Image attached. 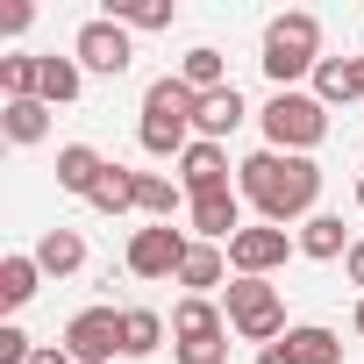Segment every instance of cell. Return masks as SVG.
<instances>
[{
    "label": "cell",
    "mask_w": 364,
    "mask_h": 364,
    "mask_svg": "<svg viewBox=\"0 0 364 364\" xmlns=\"http://www.w3.org/2000/svg\"><path fill=\"white\" fill-rule=\"evenodd\" d=\"M236 171H243V193L257 200V215H264L272 229H286V222L314 215V200H321V164H314V157L257 150V157H243Z\"/></svg>",
    "instance_id": "cell-1"
},
{
    "label": "cell",
    "mask_w": 364,
    "mask_h": 364,
    "mask_svg": "<svg viewBox=\"0 0 364 364\" xmlns=\"http://www.w3.org/2000/svg\"><path fill=\"white\" fill-rule=\"evenodd\" d=\"M193 114H200V93L186 86V79H150V93H143V150L150 157H186L193 150Z\"/></svg>",
    "instance_id": "cell-2"
},
{
    "label": "cell",
    "mask_w": 364,
    "mask_h": 364,
    "mask_svg": "<svg viewBox=\"0 0 364 364\" xmlns=\"http://www.w3.org/2000/svg\"><path fill=\"white\" fill-rule=\"evenodd\" d=\"M314 65H321V22L314 15H279L264 29V72H272V86L293 93V79L314 72Z\"/></svg>",
    "instance_id": "cell-3"
},
{
    "label": "cell",
    "mask_w": 364,
    "mask_h": 364,
    "mask_svg": "<svg viewBox=\"0 0 364 364\" xmlns=\"http://www.w3.org/2000/svg\"><path fill=\"white\" fill-rule=\"evenodd\" d=\"M264 136H272V150L307 157V150L328 136V107H321L314 93H272V107H264Z\"/></svg>",
    "instance_id": "cell-4"
},
{
    "label": "cell",
    "mask_w": 364,
    "mask_h": 364,
    "mask_svg": "<svg viewBox=\"0 0 364 364\" xmlns=\"http://www.w3.org/2000/svg\"><path fill=\"white\" fill-rule=\"evenodd\" d=\"M229 328L243 336V343H279L286 336V300H279V286H264V279H236L229 286Z\"/></svg>",
    "instance_id": "cell-5"
},
{
    "label": "cell",
    "mask_w": 364,
    "mask_h": 364,
    "mask_svg": "<svg viewBox=\"0 0 364 364\" xmlns=\"http://www.w3.org/2000/svg\"><path fill=\"white\" fill-rule=\"evenodd\" d=\"M186 236H178L171 222H157V229H136L129 236V272L136 279H178V264H186Z\"/></svg>",
    "instance_id": "cell-6"
},
{
    "label": "cell",
    "mask_w": 364,
    "mask_h": 364,
    "mask_svg": "<svg viewBox=\"0 0 364 364\" xmlns=\"http://www.w3.org/2000/svg\"><path fill=\"white\" fill-rule=\"evenodd\" d=\"M72 50H79V65H86V72H107V79H122V72H129V58H136V43H129V29H122L114 15H93V22L79 29V43H72Z\"/></svg>",
    "instance_id": "cell-7"
},
{
    "label": "cell",
    "mask_w": 364,
    "mask_h": 364,
    "mask_svg": "<svg viewBox=\"0 0 364 364\" xmlns=\"http://www.w3.org/2000/svg\"><path fill=\"white\" fill-rule=\"evenodd\" d=\"M65 350H72L79 364H107V357L122 350V314H114V307H86V314H72Z\"/></svg>",
    "instance_id": "cell-8"
},
{
    "label": "cell",
    "mask_w": 364,
    "mask_h": 364,
    "mask_svg": "<svg viewBox=\"0 0 364 364\" xmlns=\"http://www.w3.org/2000/svg\"><path fill=\"white\" fill-rule=\"evenodd\" d=\"M286 250H293V243H286V229H272V222H264V229H243V236L229 243V264H236V279H264V272H279V264H286Z\"/></svg>",
    "instance_id": "cell-9"
},
{
    "label": "cell",
    "mask_w": 364,
    "mask_h": 364,
    "mask_svg": "<svg viewBox=\"0 0 364 364\" xmlns=\"http://www.w3.org/2000/svg\"><path fill=\"white\" fill-rule=\"evenodd\" d=\"M178 178H186V193L208 200V193H229V150L222 143H193L178 157Z\"/></svg>",
    "instance_id": "cell-10"
},
{
    "label": "cell",
    "mask_w": 364,
    "mask_h": 364,
    "mask_svg": "<svg viewBox=\"0 0 364 364\" xmlns=\"http://www.w3.org/2000/svg\"><path fill=\"white\" fill-rule=\"evenodd\" d=\"M314 100H321V107L364 100V58H321V65H314Z\"/></svg>",
    "instance_id": "cell-11"
},
{
    "label": "cell",
    "mask_w": 364,
    "mask_h": 364,
    "mask_svg": "<svg viewBox=\"0 0 364 364\" xmlns=\"http://www.w3.org/2000/svg\"><path fill=\"white\" fill-rule=\"evenodd\" d=\"M193 229H200V243H236V236H243V208H236V193H208V200H193Z\"/></svg>",
    "instance_id": "cell-12"
},
{
    "label": "cell",
    "mask_w": 364,
    "mask_h": 364,
    "mask_svg": "<svg viewBox=\"0 0 364 364\" xmlns=\"http://www.w3.org/2000/svg\"><path fill=\"white\" fill-rule=\"evenodd\" d=\"M100 171H107V157H100L93 143H65V150H58V186H65V193H93Z\"/></svg>",
    "instance_id": "cell-13"
},
{
    "label": "cell",
    "mask_w": 364,
    "mask_h": 364,
    "mask_svg": "<svg viewBox=\"0 0 364 364\" xmlns=\"http://www.w3.org/2000/svg\"><path fill=\"white\" fill-rule=\"evenodd\" d=\"M236 122H243V93H236V86H222V93H200V114H193L200 143H222Z\"/></svg>",
    "instance_id": "cell-14"
},
{
    "label": "cell",
    "mask_w": 364,
    "mask_h": 364,
    "mask_svg": "<svg viewBox=\"0 0 364 364\" xmlns=\"http://www.w3.org/2000/svg\"><path fill=\"white\" fill-rule=\"evenodd\" d=\"M29 257H36L50 279H65V272H79V264H86V236H79V229H43V243H36Z\"/></svg>",
    "instance_id": "cell-15"
},
{
    "label": "cell",
    "mask_w": 364,
    "mask_h": 364,
    "mask_svg": "<svg viewBox=\"0 0 364 364\" xmlns=\"http://www.w3.org/2000/svg\"><path fill=\"white\" fill-rule=\"evenodd\" d=\"M171 336H178V343H200V336H229V328H222V307H215V300L186 293V300L171 307Z\"/></svg>",
    "instance_id": "cell-16"
},
{
    "label": "cell",
    "mask_w": 364,
    "mask_h": 364,
    "mask_svg": "<svg viewBox=\"0 0 364 364\" xmlns=\"http://www.w3.org/2000/svg\"><path fill=\"white\" fill-rule=\"evenodd\" d=\"M300 250L307 257H350V229H343V215H307V229H300Z\"/></svg>",
    "instance_id": "cell-17"
},
{
    "label": "cell",
    "mask_w": 364,
    "mask_h": 364,
    "mask_svg": "<svg viewBox=\"0 0 364 364\" xmlns=\"http://www.w3.org/2000/svg\"><path fill=\"white\" fill-rule=\"evenodd\" d=\"M150 350H164V314L122 307V357H150Z\"/></svg>",
    "instance_id": "cell-18"
},
{
    "label": "cell",
    "mask_w": 364,
    "mask_h": 364,
    "mask_svg": "<svg viewBox=\"0 0 364 364\" xmlns=\"http://www.w3.org/2000/svg\"><path fill=\"white\" fill-rule=\"evenodd\" d=\"M36 279H43L36 257H0V307H29L36 300Z\"/></svg>",
    "instance_id": "cell-19"
},
{
    "label": "cell",
    "mask_w": 364,
    "mask_h": 364,
    "mask_svg": "<svg viewBox=\"0 0 364 364\" xmlns=\"http://www.w3.org/2000/svg\"><path fill=\"white\" fill-rule=\"evenodd\" d=\"M222 272H229V257H222L215 243H193L186 264H178V286H193V293L208 300V286H222Z\"/></svg>",
    "instance_id": "cell-20"
},
{
    "label": "cell",
    "mask_w": 364,
    "mask_h": 364,
    "mask_svg": "<svg viewBox=\"0 0 364 364\" xmlns=\"http://www.w3.org/2000/svg\"><path fill=\"white\" fill-rule=\"evenodd\" d=\"M178 79H186L193 93H222V86H229V65H222V50H215V43H200V50H186Z\"/></svg>",
    "instance_id": "cell-21"
},
{
    "label": "cell",
    "mask_w": 364,
    "mask_h": 364,
    "mask_svg": "<svg viewBox=\"0 0 364 364\" xmlns=\"http://www.w3.org/2000/svg\"><path fill=\"white\" fill-rule=\"evenodd\" d=\"M8 143H43L50 136V100H8Z\"/></svg>",
    "instance_id": "cell-22"
},
{
    "label": "cell",
    "mask_w": 364,
    "mask_h": 364,
    "mask_svg": "<svg viewBox=\"0 0 364 364\" xmlns=\"http://www.w3.org/2000/svg\"><path fill=\"white\" fill-rule=\"evenodd\" d=\"M86 200H93L100 215H129V208H136V171H122V164H107V171H100V186H93Z\"/></svg>",
    "instance_id": "cell-23"
},
{
    "label": "cell",
    "mask_w": 364,
    "mask_h": 364,
    "mask_svg": "<svg viewBox=\"0 0 364 364\" xmlns=\"http://www.w3.org/2000/svg\"><path fill=\"white\" fill-rule=\"evenodd\" d=\"M36 100L72 107V100H79V58H43V86H36Z\"/></svg>",
    "instance_id": "cell-24"
},
{
    "label": "cell",
    "mask_w": 364,
    "mask_h": 364,
    "mask_svg": "<svg viewBox=\"0 0 364 364\" xmlns=\"http://www.w3.org/2000/svg\"><path fill=\"white\" fill-rule=\"evenodd\" d=\"M136 208H143L150 222H171V215H178V186L157 178V171H136Z\"/></svg>",
    "instance_id": "cell-25"
},
{
    "label": "cell",
    "mask_w": 364,
    "mask_h": 364,
    "mask_svg": "<svg viewBox=\"0 0 364 364\" xmlns=\"http://www.w3.org/2000/svg\"><path fill=\"white\" fill-rule=\"evenodd\" d=\"M43 86V58H0V93L8 100H36Z\"/></svg>",
    "instance_id": "cell-26"
},
{
    "label": "cell",
    "mask_w": 364,
    "mask_h": 364,
    "mask_svg": "<svg viewBox=\"0 0 364 364\" xmlns=\"http://www.w3.org/2000/svg\"><path fill=\"white\" fill-rule=\"evenodd\" d=\"M122 29H171V0H114Z\"/></svg>",
    "instance_id": "cell-27"
},
{
    "label": "cell",
    "mask_w": 364,
    "mask_h": 364,
    "mask_svg": "<svg viewBox=\"0 0 364 364\" xmlns=\"http://www.w3.org/2000/svg\"><path fill=\"white\" fill-rule=\"evenodd\" d=\"M293 350H300V364H343L336 328H293Z\"/></svg>",
    "instance_id": "cell-28"
},
{
    "label": "cell",
    "mask_w": 364,
    "mask_h": 364,
    "mask_svg": "<svg viewBox=\"0 0 364 364\" xmlns=\"http://www.w3.org/2000/svg\"><path fill=\"white\" fill-rule=\"evenodd\" d=\"M178 364H229V336H200V343H171Z\"/></svg>",
    "instance_id": "cell-29"
},
{
    "label": "cell",
    "mask_w": 364,
    "mask_h": 364,
    "mask_svg": "<svg viewBox=\"0 0 364 364\" xmlns=\"http://www.w3.org/2000/svg\"><path fill=\"white\" fill-rule=\"evenodd\" d=\"M29 357H36V343L22 328H0V364H29Z\"/></svg>",
    "instance_id": "cell-30"
},
{
    "label": "cell",
    "mask_w": 364,
    "mask_h": 364,
    "mask_svg": "<svg viewBox=\"0 0 364 364\" xmlns=\"http://www.w3.org/2000/svg\"><path fill=\"white\" fill-rule=\"evenodd\" d=\"M257 364H300V350H293V328H286L279 343H264V350H257Z\"/></svg>",
    "instance_id": "cell-31"
},
{
    "label": "cell",
    "mask_w": 364,
    "mask_h": 364,
    "mask_svg": "<svg viewBox=\"0 0 364 364\" xmlns=\"http://www.w3.org/2000/svg\"><path fill=\"white\" fill-rule=\"evenodd\" d=\"M29 29V8H22V0H15V8H0V36H22Z\"/></svg>",
    "instance_id": "cell-32"
},
{
    "label": "cell",
    "mask_w": 364,
    "mask_h": 364,
    "mask_svg": "<svg viewBox=\"0 0 364 364\" xmlns=\"http://www.w3.org/2000/svg\"><path fill=\"white\" fill-rule=\"evenodd\" d=\"M343 272H350V286H364V243H350V257H343Z\"/></svg>",
    "instance_id": "cell-33"
},
{
    "label": "cell",
    "mask_w": 364,
    "mask_h": 364,
    "mask_svg": "<svg viewBox=\"0 0 364 364\" xmlns=\"http://www.w3.org/2000/svg\"><path fill=\"white\" fill-rule=\"evenodd\" d=\"M357 208H364V171H357Z\"/></svg>",
    "instance_id": "cell-34"
},
{
    "label": "cell",
    "mask_w": 364,
    "mask_h": 364,
    "mask_svg": "<svg viewBox=\"0 0 364 364\" xmlns=\"http://www.w3.org/2000/svg\"><path fill=\"white\" fill-rule=\"evenodd\" d=\"M357 336H364V300H357Z\"/></svg>",
    "instance_id": "cell-35"
}]
</instances>
